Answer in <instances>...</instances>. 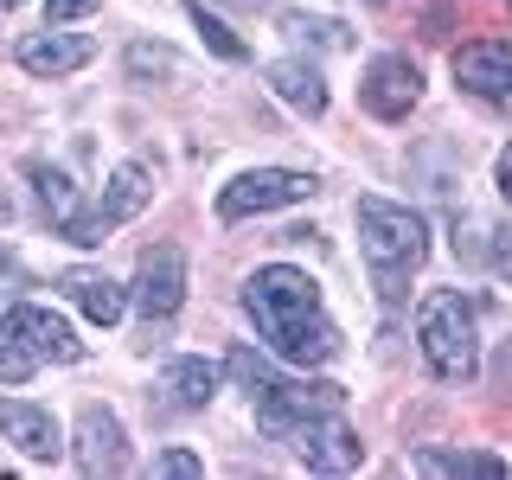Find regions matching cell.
I'll return each mask as SVG.
<instances>
[{
  "label": "cell",
  "instance_id": "obj_1",
  "mask_svg": "<svg viewBox=\"0 0 512 480\" xmlns=\"http://www.w3.org/2000/svg\"><path fill=\"white\" fill-rule=\"evenodd\" d=\"M244 308L256 320V333L269 340V352H282L288 365H327L340 359V327L320 308V282L308 269L269 263L244 282Z\"/></svg>",
  "mask_w": 512,
  "mask_h": 480
},
{
  "label": "cell",
  "instance_id": "obj_2",
  "mask_svg": "<svg viewBox=\"0 0 512 480\" xmlns=\"http://www.w3.org/2000/svg\"><path fill=\"white\" fill-rule=\"evenodd\" d=\"M224 365H231V378L250 391V404H256V423H263V436H276V442H295L301 429L314 423V416H327V410H346V391H340V384L282 378L276 365H269L263 352H250V346H237Z\"/></svg>",
  "mask_w": 512,
  "mask_h": 480
},
{
  "label": "cell",
  "instance_id": "obj_3",
  "mask_svg": "<svg viewBox=\"0 0 512 480\" xmlns=\"http://www.w3.org/2000/svg\"><path fill=\"white\" fill-rule=\"evenodd\" d=\"M359 244H365V263H372V282H378V301H404V282L423 269L429 256V224L410 212V205H391V199H359Z\"/></svg>",
  "mask_w": 512,
  "mask_h": 480
},
{
  "label": "cell",
  "instance_id": "obj_4",
  "mask_svg": "<svg viewBox=\"0 0 512 480\" xmlns=\"http://www.w3.org/2000/svg\"><path fill=\"white\" fill-rule=\"evenodd\" d=\"M84 359V340L71 333V320L39 308V301H20V308L0 314V384H26L39 365H77Z\"/></svg>",
  "mask_w": 512,
  "mask_h": 480
},
{
  "label": "cell",
  "instance_id": "obj_5",
  "mask_svg": "<svg viewBox=\"0 0 512 480\" xmlns=\"http://www.w3.org/2000/svg\"><path fill=\"white\" fill-rule=\"evenodd\" d=\"M416 346H423L429 372L442 384H468L480 372V333H474V308L461 288H436L416 308Z\"/></svg>",
  "mask_w": 512,
  "mask_h": 480
},
{
  "label": "cell",
  "instance_id": "obj_6",
  "mask_svg": "<svg viewBox=\"0 0 512 480\" xmlns=\"http://www.w3.org/2000/svg\"><path fill=\"white\" fill-rule=\"evenodd\" d=\"M26 180L39 186L45 218H52L71 244H103V231H109V224H103V205H90L84 186H77L64 167H52V160H26Z\"/></svg>",
  "mask_w": 512,
  "mask_h": 480
},
{
  "label": "cell",
  "instance_id": "obj_7",
  "mask_svg": "<svg viewBox=\"0 0 512 480\" xmlns=\"http://www.w3.org/2000/svg\"><path fill=\"white\" fill-rule=\"evenodd\" d=\"M314 199V173H295V167H256V173H237L231 186L218 192V218H263V212H282V205H301Z\"/></svg>",
  "mask_w": 512,
  "mask_h": 480
},
{
  "label": "cell",
  "instance_id": "obj_8",
  "mask_svg": "<svg viewBox=\"0 0 512 480\" xmlns=\"http://www.w3.org/2000/svg\"><path fill=\"white\" fill-rule=\"evenodd\" d=\"M180 301H186V250L180 244L141 250V263H135V314L154 327V320L180 314Z\"/></svg>",
  "mask_w": 512,
  "mask_h": 480
},
{
  "label": "cell",
  "instance_id": "obj_9",
  "mask_svg": "<svg viewBox=\"0 0 512 480\" xmlns=\"http://www.w3.org/2000/svg\"><path fill=\"white\" fill-rule=\"evenodd\" d=\"M455 84L487 109H506L512 116V45L506 39H474L455 52Z\"/></svg>",
  "mask_w": 512,
  "mask_h": 480
},
{
  "label": "cell",
  "instance_id": "obj_10",
  "mask_svg": "<svg viewBox=\"0 0 512 480\" xmlns=\"http://www.w3.org/2000/svg\"><path fill=\"white\" fill-rule=\"evenodd\" d=\"M416 96H423V71H416L410 58L384 52V58L365 64V77H359V103L372 109L378 122H404L410 109H416Z\"/></svg>",
  "mask_w": 512,
  "mask_h": 480
},
{
  "label": "cell",
  "instance_id": "obj_11",
  "mask_svg": "<svg viewBox=\"0 0 512 480\" xmlns=\"http://www.w3.org/2000/svg\"><path fill=\"white\" fill-rule=\"evenodd\" d=\"M288 448H295V455L308 461V474H352V468L365 461V442H359V429H352L340 410L314 416V423L301 429V436L288 442Z\"/></svg>",
  "mask_w": 512,
  "mask_h": 480
},
{
  "label": "cell",
  "instance_id": "obj_12",
  "mask_svg": "<svg viewBox=\"0 0 512 480\" xmlns=\"http://www.w3.org/2000/svg\"><path fill=\"white\" fill-rule=\"evenodd\" d=\"M71 461H77V474H122L128 468V442H122L116 410H103V404H84V410H77Z\"/></svg>",
  "mask_w": 512,
  "mask_h": 480
},
{
  "label": "cell",
  "instance_id": "obj_13",
  "mask_svg": "<svg viewBox=\"0 0 512 480\" xmlns=\"http://www.w3.org/2000/svg\"><path fill=\"white\" fill-rule=\"evenodd\" d=\"M90 58H96V45L84 39V32H58V26L32 32V39L20 45V64L32 77H71V71H84Z\"/></svg>",
  "mask_w": 512,
  "mask_h": 480
},
{
  "label": "cell",
  "instance_id": "obj_14",
  "mask_svg": "<svg viewBox=\"0 0 512 480\" xmlns=\"http://www.w3.org/2000/svg\"><path fill=\"white\" fill-rule=\"evenodd\" d=\"M0 436H7L20 455H32V461H58V423H52V410H39V404H0Z\"/></svg>",
  "mask_w": 512,
  "mask_h": 480
},
{
  "label": "cell",
  "instance_id": "obj_15",
  "mask_svg": "<svg viewBox=\"0 0 512 480\" xmlns=\"http://www.w3.org/2000/svg\"><path fill=\"white\" fill-rule=\"evenodd\" d=\"M263 77H269V90H276L288 109H301V116H327V84H320V71L308 58H276Z\"/></svg>",
  "mask_w": 512,
  "mask_h": 480
},
{
  "label": "cell",
  "instance_id": "obj_16",
  "mask_svg": "<svg viewBox=\"0 0 512 480\" xmlns=\"http://www.w3.org/2000/svg\"><path fill=\"white\" fill-rule=\"evenodd\" d=\"M160 397H167V410H205L218 397V365L212 359H173L160 372Z\"/></svg>",
  "mask_w": 512,
  "mask_h": 480
},
{
  "label": "cell",
  "instance_id": "obj_17",
  "mask_svg": "<svg viewBox=\"0 0 512 480\" xmlns=\"http://www.w3.org/2000/svg\"><path fill=\"white\" fill-rule=\"evenodd\" d=\"M58 288H64V295H71L77 308H84V314L96 320V327L122 320V308H128V295H122V288L103 276V269H64V276H58Z\"/></svg>",
  "mask_w": 512,
  "mask_h": 480
},
{
  "label": "cell",
  "instance_id": "obj_18",
  "mask_svg": "<svg viewBox=\"0 0 512 480\" xmlns=\"http://www.w3.org/2000/svg\"><path fill=\"white\" fill-rule=\"evenodd\" d=\"M148 199H154V167L148 160H122L103 186V224H128Z\"/></svg>",
  "mask_w": 512,
  "mask_h": 480
},
{
  "label": "cell",
  "instance_id": "obj_19",
  "mask_svg": "<svg viewBox=\"0 0 512 480\" xmlns=\"http://www.w3.org/2000/svg\"><path fill=\"white\" fill-rule=\"evenodd\" d=\"M416 474H474V480H506L500 455H480V448H416L410 455Z\"/></svg>",
  "mask_w": 512,
  "mask_h": 480
},
{
  "label": "cell",
  "instance_id": "obj_20",
  "mask_svg": "<svg viewBox=\"0 0 512 480\" xmlns=\"http://www.w3.org/2000/svg\"><path fill=\"white\" fill-rule=\"evenodd\" d=\"M282 32H295V39L320 45V52H346V26L340 20H320V13H282Z\"/></svg>",
  "mask_w": 512,
  "mask_h": 480
},
{
  "label": "cell",
  "instance_id": "obj_21",
  "mask_svg": "<svg viewBox=\"0 0 512 480\" xmlns=\"http://www.w3.org/2000/svg\"><path fill=\"white\" fill-rule=\"evenodd\" d=\"M192 26H199V39H205V45H212V52H218L224 64H244V58H250V52H244V39H237V32H231V26H224V20H218V13H205V7H192Z\"/></svg>",
  "mask_w": 512,
  "mask_h": 480
},
{
  "label": "cell",
  "instance_id": "obj_22",
  "mask_svg": "<svg viewBox=\"0 0 512 480\" xmlns=\"http://www.w3.org/2000/svg\"><path fill=\"white\" fill-rule=\"evenodd\" d=\"M128 71L148 77V71H173V52H160V45H128Z\"/></svg>",
  "mask_w": 512,
  "mask_h": 480
},
{
  "label": "cell",
  "instance_id": "obj_23",
  "mask_svg": "<svg viewBox=\"0 0 512 480\" xmlns=\"http://www.w3.org/2000/svg\"><path fill=\"white\" fill-rule=\"evenodd\" d=\"M154 474H173V480H192V474H205V461L199 455H186V448H167V455L154 461Z\"/></svg>",
  "mask_w": 512,
  "mask_h": 480
},
{
  "label": "cell",
  "instance_id": "obj_24",
  "mask_svg": "<svg viewBox=\"0 0 512 480\" xmlns=\"http://www.w3.org/2000/svg\"><path fill=\"white\" fill-rule=\"evenodd\" d=\"M103 0H45V26H64V20H84V13H96Z\"/></svg>",
  "mask_w": 512,
  "mask_h": 480
},
{
  "label": "cell",
  "instance_id": "obj_25",
  "mask_svg": "<svg viewBox=\"0 0 512 480\" xmlns=\"http://www.w3.org/2000/svg\"><path fill=\"white\" fill-rule=\"evenodd\" d=\"M493 269L512 276V231H500V244H493Z\"/></svg>",
  "mask_w": 512,
  "mask_h": 480
},
{
  "label": "cell",
  "instance_id": "obj_26",
  "mask_svg": "<svg viewBox=\"0 0 512 480\" xmlns=\"http://www.w3.org/2000/svg\"><path fill=\"white\" fill-rule=\"evenodd\" d=\"M500 199H506V205H512V148H506V154H500Z\"/></svg>",
  "mask_w": 512,
  "mask_h": 480
},
{
  "label": "cell",
  "instance_id": "obj_27",
  "mask_svg": "<svg viewBox=\"0 0 512 480\" xmlns=\"http://www.w3.org/2000/svg\"><path fill=\"white\" fill-rule=\"evenodd\" d=\"M13 218V199H7V192H0V224H7Z\"/></svg>",
  "mask_w": 512,
  "mask_h": 480
},
{
  "label": "cell",
  "instance_id": "obj_28",
  "mask_svg": "<svg viewBox=\"0 0 512 480\" xmlns=\"http://www.w3.org/2000/svg\"><path fill=\"white\" fill-rule=\"evenodd\" d=\"M13 7H26V0H0V13H13Z\"/></svg>",
  "mask_w": 512,
  "mask_h": 480
}]
</instances>
